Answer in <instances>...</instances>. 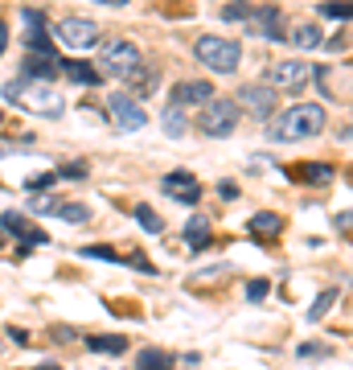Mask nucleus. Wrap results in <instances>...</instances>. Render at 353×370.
I'll return each instance as SVG.
<instances>
[{"label": "nucleus", "instance_id": "473e14b6", "mask_svg": "<svg viewBox=\"0 0 353 370\" xmlns=\"http://www.w3.org/2000/svg\"><path fill=\"white\" fill-rule=\"evenodd\" d=\"M267 296V280H251L247 284V300H263Z\"/></svg>", "mask_w": 353, "mask_h": 370}, {"label": "nucleus", "instance_id": "f257e3e1", "mask_svg": "<svg viewBox=\"0 0 353 370\" xmlns=\"http://www.w3.org/2000/svg\"><path fill=\"white\" fill-rule=\"evenodd\" d=\"M321 128H325V107H321V103H296V107L280 111L275 120L267 123L271 140H280V144H292V140H308V136H316Z\"/></svg>", "mask_w": 353, "mask_h": 370}, {"label": "nucleus", "instance_id": "393cba45", "mask_svg": "<svg viewBox=\"0 0 353 370\" xmlns=\"http://www.w3.org/2000/svg\"><path fill=\"white\" fill-rule=\"evenodd\" d=\"M321 13L333 21H353V0H329V4H321Z\"/></svg>", "mask_w": 353, "mask_h": 370}, {"label": "nucleus", "instance_id": "c756f323", "mask_svg": "<svg viewBox=\"0 0 353 370\" xmlns=\"http://www.w3.org/2000/svg\"><path fill=\"white\" fill-rule=\"evenodd\" d=\"M82 255H91V259H107V264H119V251H111V247H87Z\"/></svg>", "mask_w": 353, "mask_h": 370}, {"label": "nucleus", "instance_id": "58836bf2", "mask_svg": "<svg viewBox=\"0 0 353 370\" xmlns=\"http://www.w3.org/2000/svg\"><path fill=\"white\" fill-rule=\"evenodd\" d=\"M0 120H4V111H0Z\"/></svg>", "mask_w": 353, "mask_h": 370}, {"label": "nucleus", "instance_id": "6e6552de", "mask_svg": "<svg viewBox=\"0 0 353 370\" xmlns=\"http://www.w3.org/2000/svg\"><path fill=\"white\" fill-rule=\"evenodd\" d=\"M312 66H308V62H275V66H271V82H275V87H280V91H292V95H296V91H304L308 82H312Z\"/></svg>", "mask_w": 353, "mask_h": 370}, {"label": "nucleus", "instance_id": "4468645a", "mask_svg": "<svg viewBox=\"0 0 353 370\" xmlns=\"http://www.w3.org/2000/svg\"><path fill=\"white\" fill-rule=\"evenodd\" d=\"M58 70L66 74L70 82H78V87H99L103 82V74H99V66H91V62H82V58H66Z\"/></svg>", "mask_w": 353, "mask_h": 370}, {"label": "nucleus", "instance_id": "72a5a7b5", "mask_svg": "<svg viewBox=\"0 0 353 370\" xmlns=\"http://www.w3.org/2000/svg\"><path fill=\"white\" fill-rule=\"evenodd\" d=\"M8 338H13L17 345H25V342H29V333H25V329H17V325H8Z\"/></svg>", "mask_w": 353, "mask_h": 370}, {"label": "nucleus", "instance_id": "f3484780", "mask_svg": "<svg viewBox=\"0 0 353 370\" xmlns=\"http://www.w3.org/2000/svg\"><path fill=\"white\" fill-rule=\"evenodd\" d=\"M280 230H283V218L271 214V210H263V214L251 218V235H255V239H271V235H280Z\"/></svg>", "mask_w": 353, "mask_h": 370}, {"label": "nucleus", "instance_id": "f8f14e48", "mask_svg": "<svg viewBox=\"0 0 353 370\" xmlns=\"http://www.w3.org/2000/svg\"><path fill=\"white\" fill-rule=\"evenodd\" d=\"M247 29H251V33H263V37H271V42H283L280 8H255V13L247 17Z\"/></svg>", "mask_w": 353, "mask_h": 370}, {"label": "nucleus", "instance_id": "dca6fc26", "mask_svg": "<svg viewBox=\"0 0 353 370\" xmlns=\"http://www.w3.org/2000/svg\"><path fill=\"white\" fill-rule=\"evenodd\" d=\"M185 243L193 247V251H206V247H210V222H206V214H193V218L185 222Z\"/></svg>", "mask_w": 353, "mask_h": 370}, {"label": "nucleus", "instance_id": "b1692460", "mask_svg": "<svg viewBox=\"0 0 353 370\" xmlns=\"http://www.w3.org/2000/svg\"><path fill=\"white\" fill-rule=\"evenodd\" d=\"M140 370H173V358L165 350H144L140 354Z\"/></svg>", "mask_w": 353, "mask_h": 370}, {"label": "nucleus", "instance_id": "2eb2a0df", "mask_svg": "<svg viewBox=\"0 0 353 370\" xmlns=\"http://www.w3.org/2000/svg\"><path fill=\"white\" fill-rule=\"evenodd\" d=\"M58 66H62V58H58V54H29V58H25V66H21V74L25 78H54V74H58Z\"/></svg>", "mask_w": 353, "mask_h": 370}, {"label": "nucleus", "instance_id": "c85d7f7f", "mask_svg": "<svg viewBox=\"0 0 353 370\" xmlns=\"http://www.w3.org/2000/svg\"><path fill=\"white\" fill-rule=\"evenodd\" d=\"M222 21H230V25L247 21V4H242V0H235V4H226V8H222Z\"/></svg>", "mask_w": 353, "mask_h": 370}, {"label": "nucleus", "instance_id": "9d476101", "mask_svg": "<svg viewBox=\"0 0 353 370\" xmlns=\"http://www.w3.org/2000/svg\"><path fill=\"white\" fill-rule=\"evenodd\" d=\"M161 190H165L168 197H177V202H189V206L202 197V185H197V177H193V173H185V169L168 173L165 181H161Z\"/></svg>", "mask_w": 353, "mask_h": 370}, {"label": "nucleus", "instance_id": "f704fd0d", "mask_svg": "<svg viewBox=\"0 0 353 370\" xmlns=\"http://www.w3.org/2000/svg\"><path fill=\"white\" fill-rule=\"evenodd\" d=\"M4 46H8V21L0 17V54H4Z\"/></svg>", "mask_w": 353, "mask_h": 370}, {"label": "nucleus", "instance_id": "4be33fe9", "mask_svg": "<svg viewBox=\"0 0 353 370\" xmlns=\"http://www.w3.org/2000/svg\"><path fill=\"white\" fill-rule=\"evenodd\" d=\"M165 132L173 136V140H181L189 132V120H185V111L177 107V103H168V111H165Z\"/></svg>", "mask_w": 353, "mask_h": 370}, {"label": "nucleus", "instance_id": "a878e982", "mask_svg": "<svg viewBox=\"0 0 353 370\" xmlns=\"http://www.w3.org/2000/svg\"><path fill=\"white\" fill-rule=\"evenodd\" d=\"M136 222H140L148 235H161V226H165L161 214H152V206H136Z\"/></svg>", "mask_w": 353, "mask_h": 370}, {"label": "nucleus", "instance_id": "f03ea898", "mask_svg": "<svg viewBox=\"0 0 353 370\" xmlns=\"http://www.w3.org/2000/svg\"><path fill=\"white\" fill-rule=\"evenodd\" d=\"M4 99L21 103L33 116H46V120L62 116V95L54 91V82H46V78H13V82H4Z\"/></svg>", "mask_w": 353, "mask_h": 370}, {"label": "nucleus", "instance_id": "20e7f679", "mask_svg": "<svg viewBox=\"0 0 353 370\" xmlns=\"http://www.w3.org/2000/svg\"><path fill=\"white\" fill-rule=\"evenodd\" d=\"M140 49L132 46V42H107V46H99V74H107V78H119V82H128L132 70H140Z\"/></svg>", "mask_w": 353, "mask_h": 370}, {"label": "nucleus", "instance_id": "39448f33", "mask_svg": "<svg viewBox=\"0 0 353 370\" xmlns=\"http://www.w3.org/2000/svg\"><path fill=\"white\" fill-rule=\"evenodd\" d=\"M238 120H242V111H238L235 99H210L206 111H202V120H197V128L206 136H230L238 128Z\"/></svg>", "mask_w": 353, "mask_h": 370}, {"label": "nucleus", "instance_id": "7c9ffc66", "mask_svg": "<svg viewBox=\"0 0 353 370\" xmlns=\"http://www.w3.org/2000/svg\"><path fill=\"white\" fill-rule=\"evenodd\" d=\"M29 144H33L29 136H25V140H4V144H0V156H17V152H25Z\"/></svg>", "mask_w": 353, "mask_h": 370}, {"label": "nucleus", "instance_id": "5701e85b", "mask_svg": "<svg viewBox=\"0 0 353 370\" xmlns=\"http://www.w3.org/2000/svg\"><path fill=\"white\" fill-rule=\"evenodd\" d=\"M128 82L136 87V95H140V99L156 95V74H148L144 66H140V70H132V78H128Z\"/></svg>", "mask_w": 353, "mask_h": 370}, {"label": "nucleus", "instance_id": "6ab92c4d", "mask_svg": "<svg viewBox=\"0 0 353 370\" xmlns=\"http://www.w3.org/2000/svg\"><path fill=\"white\" fill-rule=\"evenodd\" d=\"M292 42H296L300 49H316V46H325V33H321V29H316L312 21H304V25H296Z\"/></svg>", "mask_w": 353, "mask_h": 370}, {"label": "nucleus", "instance_id": "cd10ccee", "mask_svg": "<svg viewBox=\"0 0 353 370\" xmlns=\"http://www.w3.org/2000/svg\"><path fill=\"white\" fill-rule=\"evenodd\" d=\"M58 177H66V181H82V177H87V161H70V165H62Z\"/></svg>", "mask_w": 353, "mask_h": 370}, {"label": "nucleus", "instance_id": "1a4fd4ad", "mask_svg": "<svg viewBox=\"0 0 353 370\" xmlns=\"http://www.w3.org/2000/svg\"><path fill=\"white\" fill-rule=\"evenodd\" d=\"M0 226H4L13 239H21V243H29V247H46L49 243L46 230H42V226H33L29 218H21L17 210H4V214H0Z\"/></svg>", "mask_w": 353, "mask_h": 370}, {"label": "nucleus", "instance_id": "0eeeda50", "mask_svg": "<svg viewBox=\"0 0 353 370\" xmlns=\"http://www.w3.org/2000/svg\"><path fill=\"white\" fill-rule=\"evenodd\" d=\"M107 107H111V123H116L119 132H140L144 123H148V111L132 95H123V91H116Z\"/></svg>", "mask_w": 353, "mask_h": 370}, {"label": "nucleus", "instance_id": "bb28decb", "mask_svg": "<svg viewBox=\"0 0 353 370\" xmlns=\"http://www.w3.org/2000/svg\"><path fill=\"white\" fill-rule=\"evenodd\" d=\"M58 218H66V222H87V218H91V210H87L82 202H62Z\"/></svg>", "mask_w": 353, "mask_h": 370}, {"label": "nucleus", "instance_id": "412c9836", "mask_svg": "<svg viewBox=\"0 0 353 370\" xmlns=\"http://www.w3.org/2000/svg\"><path fill=\"white\" fill-rule=\"evenodd\" d=\"M341 300V288H325V292L312 300V309H308V321H321V317H329V309Z\"/></svg>", "mask_w": 353, "mask_h": 370}, {"label": "nucleus", "instance_id": "423d86ee", "mask_svg": "<svg viewBox=\"0 0 353 370\" xmlns=\"http://www.w3.org/2000/svg\"><path fill=\"white\" fill-rule=\"evenodd\" d=\"M54 37L70 49H87L99 42V25L87 21V17H62V21L54 25Z\"/></svg>", "mask_w": 353, "mask_h": 370}, {"label": "nucleus", "instance_id": "2f4dec72", "mask_svg": "<svg viewBox=\"0 0 353 370\" xmlns=\"http://www.w3.org/2000/svg\"><path fill=\"white\" fill-rule=\"evenodd\" d=\"M54 177H58V173H33L25 185H29V190H46V185H54Z\"/></svg>", "mask_w": 353, "mask_h": 370}, {"label": "nucleus", "instance_id": "c9c22d12", "mask_svg": "<svg viewBox=\"0 0 353 370\" xmlns=\"http://www.w3.org/2000/svg\"><path fill=\"white\" fill-rule=\"evenodd\" d=\"M337 226H341V230H353V214H337Z\"/></svg>", "mask_w": 353, "mask_h": 370}, {"label": "nucleus", "instance_id": "4c0bfd02", "mask_svg": "<svg viewBox=\"0 0 353 370\" xmlns=\"http://www.w3.org/2000/svg\"><path fill=\"white\" fill-rule=\"evenodd\" d=\"M37 370H58V366H54V362H46V366H37Z\"/></svg>", "mask_w": 353, "mask_h": 370}, {"label": "nucleus", "instance_id": "ddd939ff", "mask_svg": "<svg viewBox=\"0 0 353 370\" xmlns=\"http://www.w3.org/2000/svg\"><path fill=\"white\" fill-rule=\"evenodd\" d=\"M213 99V82L197 78V82H177L173 87V103L177 107H193V103H210Z\"/></svg>", "mask_w": 353, "mask_h": 370}, {"label": "nucleus", "instance_id": "9b49d317", "mask_svg": "<svg viewBox=\"0 0 353 370\" xmlns=\"http://www.w3.org/2000/svg\"><path fill=\"white\" fill-rule=\"evenodd\" d=\"M238 103H242L255 120H267V116L275 111V91H271V87H242V91H238Z\"/></svg>", "mask_w": 353, "mask_h": 370}, {"label": "nucleus", "instance_id": "aec40b11", "mask_svg": "<svg viewBox=\"0 0 353 370\" xmlns=\"http://www.w3.org/2000/svg\"><path fill=\"white\" fill-rule=\"evenodd\" d=\"M296 181H308V185H325L333 177V165H296Z\"/></svg>", "mask_w": 353, "mask_h": 370}, {"label": "nucleus", "instance_id": "7ed1b4c3", "mask_svg": "<svg viewBox=\"0 0 353 370\" xmlns=\"http://www.w3.org/2000/svg\"><path fill=\"white\" fill-rule=\"evenodd\" d=\"M193 54H197V62L213 74H235L238 62H242V46L230 42V37H197Z\"/></svg>", "mask_w": 353, "mask_h": 370}, {"label": "nucleus", "instance_id": "a211bd4d", "mask_svg": "<svg viewBox=\"0 0 353 370\" xmlns=\"http://www.w3.org/2000/svg\"><path fill=\"white\" fill-rule=\"evenodd\" d=\"M87 350H94V354H123V350H128V338H119V333H99V338H87Z\"/></svg>", "mask_w": 353, "mask_h": 370}, {"label": "nucleus", "instance_id": "e433bc0d", "mask_svg": "<svg viewBox=\"0 0 353 370\" xmlns=\"http://www.w3.org/2000/svg\"><path fill=\"white\" fill-rule=\"evenodd\" d=\"M99 4H116V8H119V4H128V0H99Z\"/></svg>", "mask_w": 353, "mask_h": 370}]
</instances>
